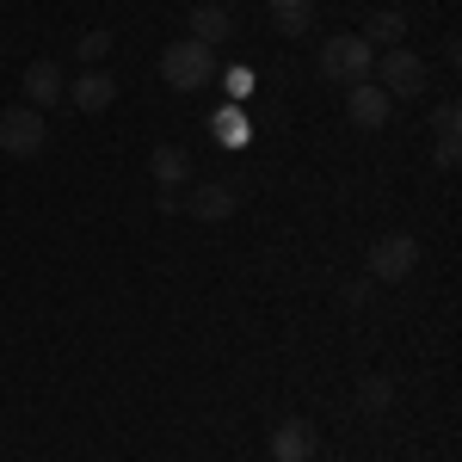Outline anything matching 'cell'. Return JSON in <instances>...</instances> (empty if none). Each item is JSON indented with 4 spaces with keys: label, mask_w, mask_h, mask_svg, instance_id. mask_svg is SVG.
I'll list each match as a JSON object with an SVG mask.
<instances>
[{
    "label": "cell",
    "mask_w": 462,
    "mask_h": 462,
    "mask_svg": "<svg viewBox=\"0 0 462 462\" xmlns=\"http://www.w3.org/2000/svg\"><path fill=\"white\" fill-rule=\"evenodd\" d=\"M161 80L179 87V93H198V87H210L216 80V50L210 43H198V37H179L161 50Z\"/></svg>",
    "instance_id": "1"
},
{
    "label": "cell",
    "mask_w": 462,
    "mask_h": 462,
    "mask_svg": "<svg viewBox=\"0 0 462 462\" xmlns=\"http://www.w3.org/2000/svg\"><path fill=\"white\" fill-rule=\"evenodd\" d=\"M370 69H376V50H370L357 32L320 43V74H327L333 87H357V80H370Z\"/></svg>",
    "instance_id": "2"
},
{
    "label": "cell",
    "mask_w": 462,
    "mask_h": 462,
    "mask_svg": "<svg viewBox=\"0 0 462 462\" xmlns=\"http://www.w3.org/2000/svg\"><path fill=\"white\" fill-rule=\"evenodd\" d=\"M43 143H50V130H43V111H37V106L0 111V148H6V154L32 161V154H43Z\"/></svg>",
    "instance_id": "3"
},
{
    "label": "cell",
    "mask_w": 462,
    "mask_h": 462,
    "mask_svg": "<svg viewBox=\"0 0 462 462\" xmlns=\"http://www.w3.org/2000/svg\"><path fill=\"white\" fill-rule=\"evenodd\" d=\"M370 74H376V87H383L389 99H420V93H426V62H420L413 50H401V43L383 56V69H370Z\"/></svg>",
    "instance_id": "4"
},
{
    "label": "cell",
    "mask_w": 462,
    "mask_h": 462,
    "mask_svg": "<svg viewBox=\"0 0 462 462\" xmlns=\"http://www.w3.org/2000/svg\"><path fill=\"white\" fill-rule=\"evenodd\" d=\"M413 265H420V241H413V235H383V241L370 247V278H376V284H401Z\"/></svg>",
    "instance_id": "5"
},
{
    "label": "cell",
    "mask_w": 462,
    "mask_h": 462,
    "mask_svg": "<svg viewBox=\"0 0 462 462\" xmlns=\"http://www.w3.org/2000/svg\"><path fill=\"white\" fill-rule=\"evenodd\" d=\"M346 111H352L357 130H383V124H389V111H394V99L376 87V80H357V87H346Z\"/></svg>",
    "instance_id": "6"
},
{
    "label": "cell",
    "mask_w": 462,
    "mask_h": 462,
    "mask_svg": "<svg viewBox=\"0 0 462 462\" xmlns=\"http://www.w3.org/2000/svg\"><path fill=\"white\" fill-rule=\"evenodd\" d=\"M272 462H315V426L309 420H278L272 426Z\"/></svg>",
    "instance_id": "7"
},
{
    "label": "cell",
    "mask_w": 462,
    "mask_h": 462,
    "mask_svg": "<svg viewBox=\"0 0 462 462\" xmlns=\"http://www.w3.org/2000/svg\"><path fill=\"white\" fill-rule=\"evenodd\" d=\"M69 99H74V111H106L111 99H117V80H111L106 69H80L69 80Z\"/></svg>",
    "instance_id": "8"
},
{
    "label": "cell",
    "mask_w": 462,
    "mask_h": 462,
    "mask_svg": "<svg viewBox=\"0 0 462 462\" xmlns=\"http://www.w3.org/2000/svg\"><path fill=\"white\" fill-rule=\"evenodd\" d=\"M235 204H241V191H235L228 179L191 185V216H198V222H222V216H235Z\"/></svg>",
    "instance_id": "9"
},
{
    "label": "cell",
    "mask_w": 462,
    "mask_h": 462,
    "mask_svg": "<svg viewBox=\"0 0 462 462\" xmlns=\"http://www.w3.org/2000/svg\"><path fill=\"white\" fill-rule=\"evenodd\" d=\"M62 93H69V80H62V69L37 56L32 69H25V106H37V111H43V106H56Z\"/></svg>",
    "instance_id": "10"
},
{
    "label": "cell",
    "mask_w": 462,
    "mask_h": 462,
    "mask_svg": "<svg viewBox=\"0 0 462 462\" xmlns=\"http://www.w3.org/2000/svg\"><path fill=\"white\" fill-rule=\"evenodd\" d=\"M191 37L216 50L222 37H235V13H228V6H216V0H204V6H191Z\"/></svg>",
    "instance_id": "11"
},
{
    "label": "cell",
    "mask_w": 462,
    "mask_h": 462,
    "mask_svg": "<svg viewBox=\"0 0 462 462\" xmlns=\"http://www.w3.org/2000/svg\"><path fill=\"white\" fill-rule=\"evenodd\" d=\"M272 25L284 37H309L315 32V0H272Z\"/></svg>",
    "instance_id": "12"
},
{
    "label": "cell",
    "mask_w": 462,
    "mask_h": 462,
    "mask_svg": "<svg viewBox=\"0 0 462 462\" xmlns=\"http://www.w3.org/2000/svg\"><path fill=\"white\" fill-rule=\"evenodd\" d=\"M148 173H154V185H185V173H191V154H185V148H154V154H148Z\"/></svg>",
    "instance_id": "13"
},
{
    "label": "cell",
    "mask_w": 462,
    "mask_h": 462,
    "mask_svg": "<svg viewBox=\"0 0 462 462\" xmlns=\"http://www.w3.org/2000/svg\"><path fill=\"white\" fill-rule=\"evenodd\" d=\"M357 37H364V43H370V37H376V43H389V50H394V43H401V37H407V19H401V13H394V6H376V13H370V19H364V32H357Z\"/></svg>",
    "instance_id": "14"
},
{
    "label": "cell",
    "mask_w": 462,
    "mask_h": 462,
    "mask_svg": "<svg viewBox=\"0 0 462 462\" xmlns=\"http://www.w3.org/2000/svg\"><path fill=\"white\" fill-rule=\"evenodd\" d=\"M357 407H364V413H389L394 407V383L389 376H364V383H357Z\"/></svg>",
    "instance_id": "15"
},
{
    "label": "cell",
    "mask_w": 462,
    "mask_h": 462,
    "mask_svg": "<svg viewBox=\"0 0 462 462\" xmlns=\"http://www.w3.org/2000/svg\"><path fill=\"white\" fill-rule=\"evenodd\" d=\"M457 130H462V106H457V99H444V106L431 111V136H438V143H450Z\"/></svg>",
    "instance_id": "16"
},
{
    "label": "cell",
    "mask_w": 462,
    "mask_h": 462,
    "mask_svg": "<svg viewBox=\"0 0 462 462\" xmlns=\"http://www.w3.org/2000/svg\"><path fill=\"white\" fill-rule=\"evenodd\" d=\"M74 50H80V62H99V56L111 50V32H80V37H74Z\"/></svg>",
    "instance_id": "17"
},
{
    "label": "cell",
    "mask_w": 462,
    "mask_h": 462,
    "mask_svg": "<svg viewBox=\"0 0 462 462\" xmlns=\"http://www.w3.org/2000/svg\"><path fill=\"white\" fill-rule=\"evenodd\" d=\"M216 143H247V124H241V111H222V117H216Z\"/></svg>",
    "instance_id": "18"
},
{
    "label": "cell",
    "mask_w": 462,
    "mask_h": 462,
    "mask_svg": "<svg viewBox=\"0 0 462 462\" xmlns=\"http://www.w3.org/2000/svg\"><path fill=\"white\" fill-rule=\"evenodd\" d=\"M457 161H462V143H457V136H450V143H438V167H444V173H450Z\"/></svg>",
    "instance_id": "19"
}]
</instances>
